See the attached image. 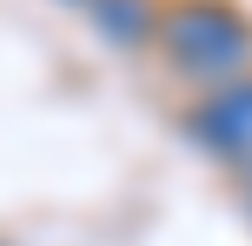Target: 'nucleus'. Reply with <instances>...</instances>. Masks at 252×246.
Returning a JSON list of instances; mask_svg holds the SVG:
<instances>
[{"label": "nucleus", "instance_id": "1", "mask_svg": "<svg viewBox=\"0 0 252 246\" xmlns=\"http://www.w3.org/2000/svg\"><path fill=\"white\" fill-rule=\"evenodd\" d=\"M153 47L192 93H213L252 73V13L239 0H166Z\"/></svg>", "mask_w": 252, "mask_h": 246}, {"label": "nucleus", "instance_id": "2", "mask_svg": "<svg viewBox=\"0 0 252 246\" xmlns=\"http://www.w3.org/2000/svg\"><path fill=\"white\" fill-rule=\"evenodd\" d=\"M179 127L226 173H252V73L226 80V87H213V93H192V106L179 113Z\"/></svg>", "mask_w": 252, "mask_h": 246}, {"label": "nucleus", "instance_id": "3", "mask_svg": "<svg viewBox=\"0 0 252 246\" xmlns=\"http://www.w3.org/2000/svg\"><path fill=\"white\" fill-rule=\"evenodd\" d=\"M159 7L166 0H87V20L113 53H146L159 40Z\"/></svg>", "mask_w": 252, "mask_h": 246}, {"label": "nucleus", "instance_id": "4", "mask_svg": "<svg viewBox=\"0 0 252 246\" xmlns=\"http://www.w3.org/2000/svg\"><path fill=\"white\" fill-rule=\"evenodd\" d=\"M66 7H87V0H66Z\"/></svg>", "mask_w": 252, "mask_h": 246}, {"label": "nucleus", "instance_id": "5", "mask_svg": "<svg viewBox=\"0 0 252 246\" xmlns=\"http://www.w3.org/2000/svg\"><path fill=\"white\" fill-rule=\"evenodd\" d=\"M0 246H7V240H0Z\"/></svg>", "mask_w": 252, "mask_h": 246}]
</instances>
